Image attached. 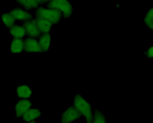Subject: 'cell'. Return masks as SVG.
<instances>
[{
	"label": "cell",
	"mask_w": 153,
	"mask_h": 123,
	"mask_svg": "<svg viewBox=\"0 0 153 123\" xmlns=\"http://www.w3.org/2000/svg\"><path fill=\"white\" fill-rule=\"evenodd\" d=\"M74 105L80 113L82 116H84L87 122H93L94 115H93L92 107L84 97H82L81 95H76L74 97Z\"/></svg>",
	"instance_id": "cell-1"
},
{
	"label": "cell",
	"mask_w": 153,
	"mask_h": 123,
	"mask_svg": "<svg viewBox=\"0 0 153 123\" xmlns=\"http://www.w3.org/2000/svg\"><path fill=\"white\" fill-rule=\"evenodd\" d=\"M10 32H11V35L14 38H18V39H22L27 35L26 30L24 28V25L23 26L14 25L10 29Z\"/></svg>",
	"instance_id": "cell-13"
},
{
	"label": "cell",
	"mask_w": 153,
	"mask_h": 123,
	"mask_svg": "<svg viewBox=\"0 0 153 123\" xmlns=\"http://www.w3.org/2000/svg\"><path fill=\"white\" fill-rule=\"evenodd\" d=\"M36 21L38 27H39L42 34L49 33L51 28H52V26H53V24L50 21L43 18H36Z\"/></svg>",
	"instance_id": "cell-10"
},
{
	"label": "cell",
	"mask_w": 153,
	"mask_h": 123,
	"mask_svg": "<svg viewBox=\"0 0 153 123\" xmlns=\"http://www.w3.org/2000/svg\"><path fill=\"white\" fill-rule=\"evenodd\" d=\"M93 122L94 123H106V118L102 113L99 111H95L94 115L93 118Z\"/></svg>",
	"instance_id": "cell-18"
},
{
	"label": "cell",
	"mask_w": 153,
	"mask_h": 123,
	"mask_svg": "<svg viewBox=\"0 0 153 123\" xmlns=\"http://www.w3.org/2000/svg\"><path fill=\"white\" fill-rule=\"evenodd\" d=\"M16 19L10 13H4L2 16V21H3V24L6 27H7L9 28H11V27H13L16 23Z\"/></svg>",
	"instance_id": "cell-15"
},
{
	"label": "cell",
	"mask_w": 153,
	"mask_h": 123,
	"mask_svg": "<svg viewBox=\"0 0 153 123\" xmlns=\"http://www.w3.org/2000/svg\"><path fill=\"white\" fill-rule=\"evenodd\" d=\"M36 18H43L50 21L53 24H58L62 17V14L61 11H57L56 9H53L48 7H46L37 8L36 11Z\"/></svg>",
	"instance_id": "cell-2"
},
{
	"label": "cell",
	"mask_w": 153,
	"mask_h": 123,
	"mask_svg": "<svg viewBox=\"0 0 153 123\" xmlns=\"http://www.w3.org/2000/svg\"><path fill=\"white\" fill-rule=\"evenodd\" d=\"M38 3H48L49 0H37Z\"/></svg>",
	"instance_id": "cell-20"
},
{
	"label": "cell",
	"mask_w": 153,
	"mask_h": 123,
	"mask_svg": "<svg viewBox=\"0 0 153 123\" xmlns=\"http://www.w3.org/2000/svg\"><path fill=\"white\" fill-rule=\"evenodd\" d=\"M16 93H17V96L21 99H28L32 96V91L29 86H27L26 84H22L17 88Z\"/></svg>",
	"instance_id": "cell-11"
},
{
	"label": "cell",
	"mask_w": 153,
	"mask_h": 123,
	"mask_svg": "<svg viewBox=\"0 0 153 123\" xmlns=\"http://www.w3.org/2000/svg\"><path fill=\"white\" fill-rule=\"evenodd\" d=\"M144 23L151 30L153 31V7L151 8L146 14L145 18H144Z\"/></svg>",
	"instance_id": "cell-17"
},
{
	"label": "cell",
	"mask_w": 153,
	"mask_h": 123,
	"mask_svg": "<svg viewBox=\"0 0 153 123\" xmlns=\"http://www.w3.org/2000/svg\"><path fill=\"white\" fill-rule=\"evenodd\" d=\"M11 14L15 17L16 20H19V21L26 22L32 19L31 14L20 8H15L11 11Z\"/></svg>",
	"instance_id": "cell-8"
},
{
	"label": "cell",
	"mask_w": 153,
	"mask_h": 123,
	"mask_svg": "<svg viewBox=\"0 0 153 123\" xmlns=\"http://www.w3.org/2000/svg\"><path fill=\"white\" fill-rule=\"evenodd\" d=\"M48 7L61 11L65 18L69 17L73 12V7L69 0H49Z\"/></svg>",
	"instance_id": "cell-3"
},
{
	"label": "cell",
	"mask_w": 153,
	"mask_h": 123,
	"mask_svg": "<svg viewBox=\"0 0 153 123\" xmlns=\"http://www.w3.org/2000/svg\"><path fill=\"white\" fill-rule=\"evenodd\" d=\"M17 2L27 10L38 7V6L40 4L37 0H17Z\"/></svg>",
	"instance_id": "cell-16"
},
{
	"label": "cell",
	"mask_w": 153,
	"mask_h": 123,
	"mask_svg": "<svg viewBox=\"0 0 153 123\" xmlns=\"http://www.w3.org/2000/svg\"><path fill=\"white\" fill-rule=\"evenodd\" d=\"M24 50V41L22 39H18V38H14L13 40L11 43V53H20Z\"/></svg>",
	"instance_id": "cell-12"
},
{
	"label": "cell",
	"mask_w": 153,
	"mask_h": 123,
	"mask_svg": "<svg viewBox=\"0 0 153 123\" xmlns=\"http://www.w3.org/2000/svg\"><path fill=\"white\" fill-rule=\"evenodd\" d=\"M24 27L26 30L27 35L29 37H38L41 34V32L38 27V25L36 24V20H32L30 19L28 21H26L24 23Z\"/></svg>",
	"instance_id": "cell-6"
},
{
	"label": "cell",
	"mask_w": 153,
	"mask_h": 123,
	"mask_svg": "<svg viewBox=\"0 0 153 123\" xmlns=\"http://www.w3.org/2000/svg\"><path fill=\"white\" fill-rule=\"evenodd\" d=\"M24 50L27 53H32L42 52V48L40 47L39 40H36L33 37H29L24 40Z\"/></svg>",
	"instance_id": "cell-5"
},
{
	"label": "cell",
	"mask_w": 153,
	"mask_h": 123,
	"mask_svg": "<svg viewBox=\"0 0 153 123\" xmlns=\"http://www.w3.org/2000/svg\"><path fill=\"white\" fill-rule=\"evenodd\" d=\"M41 115V112L38 109H29L24 115H23V119L27 122L33 123L35 121L38 119Z\"/></svg>",
	"instance_id": "cell-9"
},
{
	"label": "cell",
	"mask_w": 153,
	"mask_h": 123,
	"mask_svg": "<svg viewBox=\"0 0 153 123\" xmlns=\"http://www.w3.org/2000/svg\"><path fill=\"white\" fill-rule=\"evenodd\" d=\"M147 56L148 57L153 58V46L148 48V50L147 51Z\"/></svg>",
	"instance_id": "cell-19"
},
{
	"label": "cell",
	"mask_w": 153,
	"mask_h": 123,
	"mask_svg": "<svg viewBox=\"0 0 153 123\" xmlns=\"http://www.w3.org/2000/svg\"><path fill=\"white\" fill-rule=\"evenodd\" d=\"M39 43H40L43 52H46L49 49L51 44V36L49 33L43 34L39 39Z\"/></svg>",
	"instance_id": "cell-14"
},
{
	"label": "cell",
	"mask_w": 153,
	"mask_h": 123,
	"mask_svg": "<svg viewBox=\"0 0 153 123\" xmlns=\"http://www.w3.org/2000/svg\"><path fill=\"white\" fill-rule=\"evenodd\" d=\"M32 107V102L27 99H21L16 105V114L17 117H23L24 113Z\"/></svg>",
	"instance_id": "cell-7"
},
{
	"label": "cell",
	"mask_w": 153,
	"mask_h": 123,
	"mask_svg": "<svg viewBox=\"0 0 153 123\" xmlns=\"http://www.w3.org/2000/svg\"><path fill=\"white\" fill-rule=\"evenodd\" d=\"M82 115L75 106H70L65 110L61 116V122L63 123H69L76 121Z\"/></svg>",
	"instance_id": "cell-4"
}]
</instances>
